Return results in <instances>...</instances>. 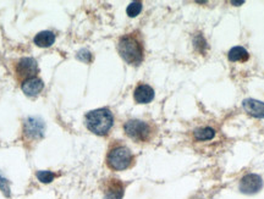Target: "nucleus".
Masks as SVG:
<instances>
[{
  "instance_id": "1",
  "label": "nucleus",
  "mask_w": 264,
  "mask_h": 199,
  "mask_svg": "<svg viewBox=\"0 0 264 199\" xmlns=\"http://www.w3.org/2000/svg\"><path fill=\"white\" fill-rule=\"evenodd\" d=\"M117 52L130 65H141L145 59V43L141 33L135 31L120 37L117 42Z\"/></svg>"
},
{
  "instance_id": "2",
  "label": "nucleus",
  "mask_w": 264,
  "mask_h": 199,
  "mask_svg": "<svg viewBox=\"0 0 264 199\" xmlns=\"http://www.w3.org/2000/svg\"><path fill=\"white\" fill-rule=\"evenodd\" d=\"M135 163V157L127 145L121 141H114L110 144L107 154V165L114 171H122L131 167Z\"/></svg>"
},
{
  "instance_id": "3",
  "label": "nucleus",
  "mask_w": 264,
  "mask_h": 199,
  "mask_svg": "<svg viewBox=\"0 0 264 199\" xmlns=\"http://www.w3.org/2000/svg\"><path fill=\"white\" fill-rule=\"evenodd\" d=\"M84 124L91 132L98 136H106L109 133L114 125V116L113 113L107 108L97 109L89 111L84 116Z\"/></svg>"
},
{
  "instance_id": "4",
  "label": "nucleus",
  "mask_w": 264,
  "mask_h": 199,
  "mask_svg": "<svg viewBox=\"0 0 264 199\" xmlns=\"http://www.w3.org/2000/svg\"><path fill=\"white\" fill-rule=\"evenodd\" d=\"M124 131L129 138H131L132 141L145 143L150 142L151 139L154 137L155 126L151 122L142 121V120L132 119L129 120L124 124Z\"/></svg>"
},
{
  "instance_id": "5",
  "label": "nucleus",
  "mask_w": 264,
  "mask_h": 199,
  "mask_svg": "<svg viewBox=\"0 0 264 199\" xmlns=\"http://www.w3.org/2000/svg\"><path fill=\"white\" fill-rule=\"evenodd\" d=\"M38 71V63L33 58H21L15 65V75L21 83L28 78L37 77Z\"/></svg>"
},
{
  "instance_id": "6",
  "label": "nucleus",
  "mask_w": 264,
  "mask_h": 199,
  "mask_svg": "<svg viewBox=\"0 0 264 199\" xmlns=\"http://www.w3.org/2000/svg\"><path fill=\"white\" fill-rule=\"evenodd\" d=\"M45 124L42 119L36 116L27 117L24 122V136L28 141L37 142L44 136Z\"/></svg>"
},
{
  "instance_id": "7",
  "label": "nucleus",
  "mask_w": 264,
  "mask_h": 199,
  "mask_svg": "<svg viewBox=\"0 0 264 199\" xmlns=\"http://www.w3.org/2000/svg\"><path fill=\"white\" fill-rule=\"evenodd\" d=\"M263 188V180L257 173H248L243 176L238 185V190L243 195H256Z\"/></svg>"
},
{
  "instance_id": "8",
  "label": "nucleus",
  "mask_w": 264,
  "mask_h": 199,
  "mask_svg": "<svg viewBox=\"0 0 264 199\" xmlns=\"http://www.w3.org/2000/svg\"><path fill=\"white\" fill-rule=\"evenodd\" d=\"M125 193V185L119 178L110 177L103 182L104 199H122Z\"/></svg>"
},
{
  "instance_id": "9",
  "label": "nucleus",
  "mask_w": 264,
  "mask_h": 199,
  "mask_svg": "<svg viewBox=\"0 0 264 199\" xmlns=\"http://www.w3.org/2000/svg\"><path fill=\"white\" fill-rule=\"evenodd\" d=\"M133 98L138 104H148L154 99V89L151 86L141 83L133 91Z\"/></svg>"
},
{
  "instance_id": "10",
  "label": "nucleus",
  "mask_w": 264,
  "mask_h": 199,
  "mask_svg": "<svg viewBox=\"0 0 264 199\" xmlns=\"http://www.w3.org/2000/svg\"><path fill=\"white\" fill-rule=\"evenodd\" d=\"M243 109L248 115L257 119H264V103L256 99H245L242 103Z\"/></svg>"
},
{
  "instance_id": "11",
  "label": "nucleus",
  "mask_w": 264,
  "mask_h": 199,
  "mask_svg": "<svg viewBox=\"0 0 264 199\" xmlns=\"http://www.w3.org/2000/svg\"><path fill=\"white\" fill-rule=\"evenodd\" d=\"M21 88L27 97H36L44 88V83H43V81L40 78L32 77L28 78L25 82H22Z\"/></svg>"
},
{
  "instance_id": "12",
  "label": "nucleus",
  "mask_w": 264,
  "mask_h": 199,
  "mask_svg": "<svg viewBox=\"0 0 264 199\" xmlns=\"http://www.w3.org/2000/svg\"><path fill=\"white\" fill-rule=\"evenodd\" d=\"M55 42V34L50 31H43L36 34L35 37V44L40 48H48L54 44Z\"/></svg>"
},
{
  "instance_id": "13",
  "label": "nucleus",
  "mask_w": 264,
  "mask_h": 199,
  "mask_svg": "<svg viewBox=\"0 0 264 199\" xmlns=\"http://www.w3.org/2000/svg\"><path fill=\"white\" fill-rule=\"evenodd\" d=\"M248 58H250L248 52L242 47H234L227 53V59L232 63H237V61L243 63V61H247Z\"/></svg>"
},
{
  "instance_id": "14",
  "label": "nucleus",
  "mask_w": 264,
  "mask_h": 199,
  "mask_svg": "<svg viewBox=\"0 0 264 199\" xmlns=\"http://www.w3.org/2000/svg\"><path fill=\"white\" fill-rule=\"evenodd\" d=\"M193 137L197 141H211L215 137V130L213 127H198L193 131Z\"/></svg>"
},
{
  "instance_id": "15",
  "label": "nucleus",
  "mask_w": 264,
  "mask_h": 199,
  "mask_svg": "<svg viewBox=\"0 0 264 199\" xmlns=\"http://www.w3.org/2000/svg\"><path fill=\"white\" fill-rule=\"evenodd\" d=\"M142 11V2L141 1H133L127 6L126 12L130 17H136L140 12Z\"/></svg>"
},
{
  "instance_id": "16",
  "label": "nucleus",
  "mask_w": 264,
  "mask_h": 199,
  "mask_svg": "<svg viewBox=\"0 0 264 199\" xmlns=\"http://www.w3.org/2000/svg\"><path fill=\"white\" fill-rule=\"evenodd\" d=\"M37 177L40 182L50 183L55 178V173L52 172V171H38Z\"/></svg>"
},
{
  "instance_id": "17",
  "label": "nucleus",
  "mask_w": 264,
  "mask_h": 199,
  "mask_svg": "<svg viewBox=\"0 0 264 199\" xmlns=\"http://www.w3.org/2000/svg\"><path fill=\"white\" fill-rule=\"evenodd\" d=\"M0 190L2 191V193H4L6 197H10L9 182H7V180L2 175H0Z\"/></svg>"
},
{
  "instance_id": "18",
  "label": "nucleus",
  "mask_w": 264,
  "mask_h": 199,
  "mask_svg": "<svg viewBox=\"0 0 264 199\" xmlns=\"http://www.w3.org/2000/svg\"><path fill=\"white\" fill-rule=\"evenodd\" d=\"M77 59H79L81 61H84V63H89L92 60V54L86 49L79 50L77 54Z\"/></svg>"
}]
</instances>
